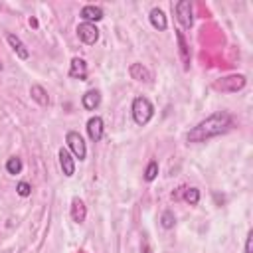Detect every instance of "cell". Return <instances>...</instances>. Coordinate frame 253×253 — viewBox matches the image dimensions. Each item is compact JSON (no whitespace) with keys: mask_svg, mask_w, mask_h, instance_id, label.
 <instances>
[{"mask_svg":"<svg viewBox=\"0 0 253 253\" xmlns=\"http://www.w3.org/2000/svg\"><path fill=\"white\" fill-rule=\"evenodd\" d=\"M233 126V119L227 111H217L213 115H210L208 119L200 121L196 126H192L186 134L188 142H204L210 140L213 136H219L223 132H227Z\"/></svg>","mask_w":253,"mask_h":253,"instance_id":"6da1fadb","label":"cell"},{"mask_svg":"<svg viewBox=\"0 0 253 253\" xmlns=\"http://www.w3.org/2000/svg\"><path fill=\"white\" fill-rule=\"evenodd\" d=\"M130 113H132V121H134L138 126H144V125H148L150 119L154 117V105H152L146 97L138 95V97L132 99Z\"/></svg>","mask_w":253,"mask_h":253,"instance_id":"7a4b0ae2","label":"cell"},{"mask_svg":"<svg viewBox=\"0 0 253 253\" xmlns=\"http://www.w3.org/2000/svg\"><path fill=\"white\" fill-rule=\"evenodd\" d=\"M247 85V77L241 75V73H233V75H225V77H219L211 83V87L215 91H221V93H237L241 91L243 87Z\"/></svg>","mask_w":253,"mask_h":253,"instance_id":"3957f363","label":"cell"},{"mask_svg":"<svg viewBox=\"0 0 253 253\" xmlns=\"http://www.w3.org/2000/svg\"><path fill=\"white\" fill-rule=\"evenodd\" d=\"M65 142H67L69 152L73 154V158L85 160V156H87V146H85L83 136H81L77 130H69V132L65 134Z\"/></svg>","mask_w":253,"mask_h":253,"instance_id":"277c9868","label":"cell"},{"mask_svg":"<svg viewBox=\"0 0 253 253\" xmlns=\"http://www.w3.org/2000/svg\"><path fill=\"white\" fill-rule=\"evenodd\" d=\"M174 12H176V18L178 22L184 26V28H192L194 26V10H192V2L190 0H180L174 4Z\"/></svg>","mask_w":253,"mask_h":253,"instance_id":"5b68a950","label":"cell"},{"mask_svg":"<svg viewBox=\"0 0 253 253\" xmlns=\"http://www.w3.org/2000/svg\"><path fill=\"white\" fill-rule=\"evenodd\" d=\"M77 36H79V40H81L85 45H93V43H97V40H99V28H97L95 24L83 22V24L77 26Z\"/></svg>","mask_w":253,"mask_h":253,"instance_id":"8992f818","label":"cell"},{"mask_svg":"<svg viewBox=\"0 0 253 253\" xmlns=\"http://www.w3.org/2000/svg\"><path fill=\"white\" fill-rule=\"evenodd\" d=\"M57 158H59V168H61L63 176L71 178V176L75 174V158H73V154H71L67 148L61 146L59 152H57Z\"/></svg>","mask_w":253,"mask_h":253,"instance_id":"52a82bcc","label":"cell"},{"mask_svg":"<svg viewBox=\"0 0 253 253\" xmlns=\"http://www.w3.org/2000/svg\"><path fill=\"white\" fill-rule=\"evenodd\" d=\"M103 132H105V123H103V119L101 117H91L89 121H87V134H89V138H91V142H99L101 138H103Z\"/></svg>","mask_w":253,"mask_h":253,"instance_id":"ba28073f","label":"cell"},{"mask_svg":"<svg viewBox=\"0 0 253 253\" xmlns=\"http://www.w3.org/2000/svg\"><path fill=\"white\" fill-rule=\"evenodd\" d=\"M6 42H8V45L12 47V51L16 53V57H20V59H28V57H30V51H28L26 43H24L16 34L8 32V34H6Z\"/></svg>","mask_w":253,"mask_h":253,"instance_id":"9c48e42d","label":"cell"},{"mask_svg":"<svg viewBox=\"0 0 253 253\" xmlns=\"http://www.w3.org/2000/svg\"><path fill=\"white\" fill-rule=\"evenodd\" d=\"M87 24H95V22H101L105 18L103 14V8L101 6H95V4H87L81 8V14H79Z\"/></svg>","mask_w":253,"mask_h":253,"instance_id":"30bf717a","label":"cell"},{"mask_svg":"<svg viewBox=\"0 0 253 253\" xmlns=\"http://www.w3.org/2000/svg\"><path fill=\"white\" fill-rule=\"evenodd\" d=\"M69 77L79 79V81L87 79V63H85V59H81V57H73L71 59V63H69Z\"/></svg>","mask_w":253,"mask_h":253,"instance_id":"8fae6325","label":"cell"},{"mask_svg":"<svg viewBox=\"0 0 253 253\" xmlns=\"http://www.w3.org/2000/svg\"><path fill=\"white\" fill-rule=\"evenodd\" d=\"M176 32V40H178V51H180V59L184 69H190V47L186 43V38L182 34V30H174Z\"/></svg>","mask_w":253,"mask_h":253,"instance_id":"7c38bea8","label":"cell"},{"mask_svg":"<svg viewBox=\"0 0 253 253\" xmlns=\"http://www.w3.org/2000/svg\"><path fill=\"white\" fill-rule=\"evenodd\" d=\"M71 219L75 221V223H83L85 221V217H87V208H85V204H83V200L81 198H73L71 200Z\"/></svg>","mask_w":253,"mask_h":253,"instance_id":"4fadbf2b","label":"cell"},{"mask_svg":"<svg viewBox=\"0 0 253 253\" xmlns=\"http://www.w3.org/2000/svg\"><path fill=\"white\" fill-rule=\"evenodd\" d=\"M128 73H130V77H132L134 81H142V83H150V81H152L150 71H148L142 63H130Z\"/></svg>","mask_w":253,"mask_h":253,"instance_id":"5bb4252c","label":"cell"},{"mask_svg":"<svg viewBox=\"0 0 253 253\" xmlns=\"http://www.w3.org/2000/svg\"><path fill=\"white\" fill-rule=\"evenodd\" d=\"M148 20L152 24V28H156L158 32H164L168 28V20H166V14L160 10V8H152L150 14H148Z\"/></svg>","mask_w":253,"mask_h":253,"instance_id":"9a60e30c","label":"cell"},{"mask_svg":"<svg viewBox=\"0 0 253 253\" xmlns=\"http://www.w3.org/2000/svg\"><path fill=\"white\" fill-rule=\"evenodd\" d=\"M81 105H83V109H87V111H95V109L101 105V93H99L97 89H89V91L81 97Z\"/></svg>","mask_w":253,"mask_h":253,"instance_id":"2e32d148","label":"cell"},{"mask_svg":"<svg viewBox=\"0 0 253 253\" xmlns=\"http://www.w3.org/2000/svg\"><path fill=\"white\" fill-rule=\"evenodd\" d=\"M30 95H32V99H34L40 107H47V105H49V95H47V91H45L42 85H38V83H34V85L30 87Z\"/></svg>","mask_w":253,"mask_h":253,"instance_id":"e0dca14e","label":"cell"},{"mask_svg":"<svg viewBox=\"0 0 253 253\" xmlns=\"http://www.w3.org/2000/svg\"><path fill=\"white\" fill-rule=\"evenodd\" d=\"M182 198L184 202H188L190 206H196L200 202V190L198 188H184L182 190Z\"/></svg>","mask_w":253,"mask_h":253,"instance_id":"ac0fdd59","label":"cell"},{"mask_svg":"<svg viewBox=\"0 0 253 253\" xmlns=\"http://www.w3.org/2000/svg\"><path fill=\"white\" fill-rule=\"evenodd\" d=\"M6 172L12 174V176L20 174V172H22V160H20L18 156H10V158L6 160Z\"/></svg>","mask_w":253,"mask_h":253,"instance_id":"d6986e66","label":"cell"},{"mask_svg":"<svg viewBox=\"0 0 253 253\" xmlns=\"http://www.w3.org/2000/svg\"><path fill=\"white\" fill-rule=\"evenodd\" d=\"M160 225H162L164 229H172V227L176 225V215H174V211H170V210L162 211V215H160Z\"/></svg>","mask_w":253,"mask_h":253,"instance_id":"ffe728a7","label":"cell"},{"mask_svg":"<svg viewBox=\"0 0 253 253\" xmlns=\"http://www.w3.org/2000/svg\"><path fill=\"white\" fill-rule=\"evenodd\" d=\"M156 176H158V162L156 160H150L148 166H146V170H144V180L146 182H152V180H156Z\"/></svg>","mask_w":253,"mask_h":253,"instance_id":"44dd1931","label":"cell"},{"mask_svg":"<svg viewBox=\"0 0 253 253\" xmlns=\"http://www.w3.org/2000/svg\"><path fill=\"white\" fill-rule=\"evenodd\" d=\"M16 192H18V196H22V198H28V196L32 194V186H30L28 182H18V186H16Z\"/></svg>","mask_w":253,"mask_h":253,"instance_id":"7402d4cb","label":"cell"},{"mask_svg":"<svg viewBox=\"0 0 253 253\" xmlns=\"http://www.w3.org/2000/svg\"><path fill=\"white\" fill-rule=\"evenodd\" d=\"M243 253H253V229L247 231V237H245V249Z\"/></svg>","mask_w":253,"mask_h":253,"instance_id":"603a6c76","label":"cell"},{"mask_svg":"<svg viewBox=\"0 0 253 253\" xmlns=\"http://www.w3.org/2000/svg\"><path fill=\"white\" fill-rule=\"evenodd\" d=\"M30 26H32V28H38V20H36V18H30Z\"/></svg>","mask_w":253,"mask_h":253,"instance_id":"cb8c5ba5","label":"cell"},{"mask_svg":"<svg viewBox=\"0 0 253 253\" xmlns=\"http://www.w3.org/2000/svg\"><path fill=\"white\" fill-rule=\"evenodd\" d=\"M142 253H150V247H148V243H142Z\"/></svg>","mask_w":253,"mask_h":253,"instance_id":"d4e9b609","label":"cell"},{"mask_svg":"<svg viewBox=\"0 0 253 253\" xmlns=\"http://www.w3.org/2000/svg\"><path fill=\"white\" fill-rule=\"evenodd\" d=\"M0 71H2V63H0Z\"/></svg>","mask_w":253,"mask_h":253,"instance_id":"484cf974","label":"cell"}]
</instances>
